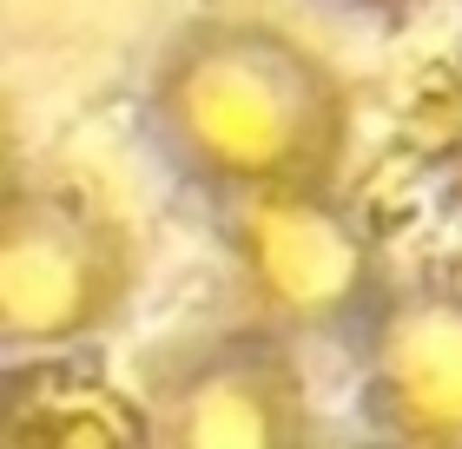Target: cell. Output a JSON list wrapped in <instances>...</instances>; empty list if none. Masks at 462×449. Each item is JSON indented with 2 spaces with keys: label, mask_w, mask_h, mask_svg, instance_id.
I'll return each instance as SVG.
<instances>
[{
  "label": "cell",
  "mask_w": 462,
  "mask_h": 449,
  "mask_svg": "<svg viewBox=\"0 0 462 449\" xmlns=\"http://www.w3.org/2000/svg\"><path fill=\"white\" fill-rule=\"evenodd\" d=\"M145 126L165 165L218 205L258 185L344 179L356 99L344 67L298 27L258 7H212L159 47Z\"/></svg>",
  "instance_id": "obj_1"
},
{
  "label": "cell",
  "mask_w": 462,
  "mask_h": 449,
  "mask_svg": "<svg viewBox=\"0 0 462 449\" xmlns=\"http://www.w3.org/2000/svg\"><path fill=\"white\" fill-rule=\"evenodd\" d=\"M139 291L133 219L73 173H20L0 205V351H87Z\"/></svg>",
  "instance_id": "obj_2"
},
{
  "label": "cell",
  "mask_w": 462,
  "mask_h": 449,
  "mask_svg": "<svg viewBox=\"0 0 462 449\" xmlns=\"http://www.w3.org/2000/svg\"><path fill=\"white\" fill-rule=\"evenodd\" d=\"M225 258L251 297V317L304 337H356L390 291L383 239L344 199L337 179L258 185L218 199Z\"/></svg>",
  "instance_id": "obj_3"
},
{
  "label": "cell",
  "mask_w": 462,
  "mask_h": 449,
  "mask_svg": "<svg viewBox=\"0 0 462 449\" xmlns=\"http://www.w3.org/2000/svg\"><path fill=\"white\" fill-rule=\"evenodd\" d=\"M139 390L159 449H298L318 436L298 337L264 317L165 344Z\"/></svg>",
  "instance_id": "obj_4"
},
{
  "label": "cell",
  "mask_w": 462,
  "mask_h": 449,
  "mask_svg": "<svg viewBox=\"0 0 462 449\" xmlns=\"http://www.w3.org/2000/svg\"><path fill=\"white\" fill-rule=\"evenodd\" d=\"M356 410L383 443H462V271L390 277L356 331Z\"/></svg>",
  "instance_id": "obj_5"
},
{
  "label": "cell",
  "mask_w": 462,
  "mask_h": 449,
  "mask_svg": "<svg viewBox=\"0 0 462 449\" xmlns=\"http://www.w3.org/2000/svg\"><path fill=\"white\" fill-rule=\"evenodd\" d=\"M145 390L87 351H14L0 363V449H152Z\"/></svg>",
  "instance_id": "obj_6"
},
{
  "label": "cell",
  "mask_w": 462,
  "mask_h": 449,
  "mask_svg": "<svg viewBox=\"0 0 462 449\" xmlns=\"http://www.w3.org/2000/svg\"><path fill=\"white\" fill-rule=\"evenodd\" d=\"M436 153H443V173L462 192V87H449L436 99Z\"/></svg>",
  "instance_id": "obj_7"
},
{
  "label": "cell",
  "mask_w": 462,
  "mask_h": 449,
  "mask_svg": "<svg viewBox=\"0 0 462 449\" xmlns=\"http://www.w3.org/2000/svg\"><path fill=\"white\" fill-rule=\"evenodd\" d=\"M330 7H344V14H364V20H410V14L436 7V0H330Z\"/></svg>",
  "instance_id": "obj_8"
}]
</instances>
